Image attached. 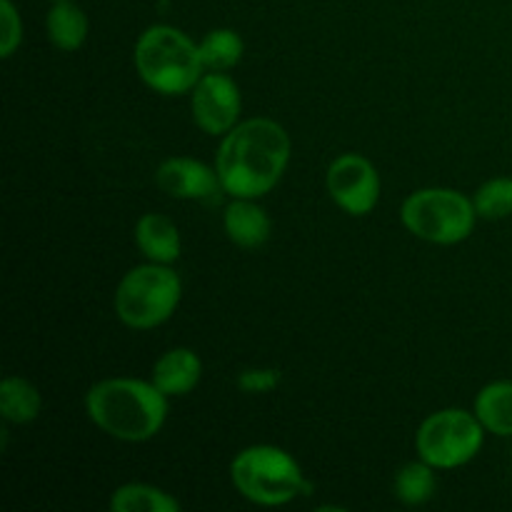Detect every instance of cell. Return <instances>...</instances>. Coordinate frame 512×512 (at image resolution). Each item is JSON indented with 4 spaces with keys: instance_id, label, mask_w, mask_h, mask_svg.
<instances>
[{
    "instance_id": "cell-1",
    "label": "cell",
    "mask_w": 512,
    "mask_h": 512,
    "mask_svg": "<svg viewBox=\"0 0 512 512\" xmlns=\"http://www.w3.org/2000/svg\"><path fill=\"white\" fill-rule=\"evenodd\" d=\"M288 163L290 138L270 118L240 120L215 153V170L230 198H263L280 183Z\"/></svg>"
},
{
    "instance_id": "cell-2",
    "label": "cell",
    "mask_w": 512,
    "mask_h": 512,
    "mask_svg": "<svg viewBox=\"0 0 512 512\" xmlns=\"http://www.w3.org/2000/svg\"><path fill=\"white\" fill-rule=\"evenodd\" d=\"M85 413L95 428L123 443H145L163 430L168 420V395L153 380L108 378L90 385Z\"/></svg>"
},
{
    "instance_id": "cell-3",
    "label": "cell",
    "mask_w": 512,
    "mask_h": 512,
    "mask_svg": "<svg viewBox=\"0 0 512 512\" xmlns=\"http://www.w3.org/2000/svg\"><path fill=\"white\" fill-rule=\"evenodd\" d=\"M133 63L140 80L160 95L190 93L205 75L198 43L180 28L163 23L140 33Z\"/></svg>"
},
{
    "instance_id": "cell-4",
    "label": "cell",
    "mask_w": 512,
    "mask_h": 512,
    "mask_svg": "<svg viewBox=\"0 0 512 512\" xmlns=\"http://www.w3.org/2000/svg\"><path fill=\"white\" fill-rule=\"evenodd\" d=\"M230 480L245 500L263 508H280L310 493L300 463L278 445H250L240 450L230 463Z\"/></svg>"
},
{
    "instance_id": "cell-5",
    "label": "cell",
    "mask_w": 512,
    "mask_h": 512,
    "mask_svg": "<svg viewBox=\"0 0 512 512\" xmlns=\"http://www.w3.org/2000/svg\"><path fill=\"white\" fill-rule=\"evenodd\" d=\"M183 298L180 275L170 265H135L115 288V315L133 330H153L168 323Z\"/></svg>"
},
{
    "instance_id": "cell-6",
    "label": "cell",
    "mask_w": 512,
    "mask_h": 512,
    "mask_svg": "<svg viewBox=\"0 0 512 512\" xmlns=\"http://www.w3.org/2000/svg\"><path fill=\"white\" fill-rule=\"evenodd\" d=\"M400 220L415 238L433 245H458L475 228L473 198L453 188H423L405 198Z\"/></svg>"
},
{
    "instance_id": "cell-7",
    "label": "cell",
    "mask_w": 512,
    "mask_h": 512,
    "mask_svg": "<svg viewBox=\"0 0 512 512\" xmlns=\"http://www.w3.org/2000/svg\"><path fill=\"white\" fill-rule=\"evenodd\" d=\"M483 423L478 415L460 408H445L428 415L415 435L418 458L435 470H455L478 458L485 445Z\"/></svg>"
},
{
    "instance_id": "cell-8",
    "label": "cell",
    "mask_w": 512,
    "mask_h": 512,
    "mask_svg": "<svg viewBox=\"0 0 512 512\" xmlns=\"http://www.w3.org/2000/svg\"><path fill=\"white\" fill-rule=\"evenodd\" d=\"M325 185L333 203L348 215H368L380 203V175L368 158L345 153L330 163Z\"/></svg>"
},
{
    "instance_id": "cell-9",
    "label": "cell",
    "mask_w": 512,
    "mask_h": 512,
    "mask_svg": "<svg viewBox=\"0 0 512 512\" xmlns=\"http://www.w3.org/2000/svg\"><path fill=\"white\" fill-rule=\"evenodd\" d=\"M243 98L240 88L228 73L208 70L190 90V113L195 125L208 135H225L240 123Z\"/></svg>"
},
{
    "instance_id": "cell-10",
    "label": "cell",
    "mask_w": 512,
    "mask_h": 512,
    "mask_svg": "<svg viewBox=\"0 0 512 512\" xmlns=\"http://www.w3.org/2000/svg\"><path fill=\"white\" fill-rule=\"evenodd\" d=\"M155 183L168 198L200 203H213L223 190L218 170L195 158H168L155 170Z\"/></svg>"
},
{
    "instance_id": "cell-11",
    "label": "cell",
    "mask_w": 512,
    "mask_h": 512,
    "mask_svg": "<svg viewBox=\"0 0 512 512\" xmlns=\"http://www.w3.org/2000/svg\"><path fill=\"white\" fill-rule=\"evenodd\" d=\"M200 378H203V363H200L198 353L190 348H173L160 355L153 365V375H150L155 388L168 398H183V395L193 393Z\"/></svg>"
},
{
    "instance_id": "cell-12",
    "label": "cell",
    "mask_w": 512,
    "mask_h": 512,
    "mask_svg": "<svg viewBox=\"0 0 512 512\" xmlns=\"http://www.w3.org/2000/svg\"><path fill=\"white\" fill-rule=\"evenodd\" d=\"M225 235L233 240L238 248L253 250L270 240L273 223H270L265 208L255 203V198H233L225 205L223 213Z\"/></svg>"
},
{
    "instance_id": "cell-13",
    "label": "cell",
    "mask_w": 512,
    "mask_h": 512,
    "mask_svg": "<svg viewBox=\"0 0 512 512\" xmlns=\"http://www.w3.org/2000/svg\"><path fill=\"white\" fill-rule=\"evenodd\" d=\"M135 245L150 263L173 265L180 258V230L168 215L145 213L135 223Z\"/></svg>"
},
{
    "instance_id": "cell-14",
    "label": "cell",
    "mask_w": 512,
    "mask_h": 512,
    "mask_svg": "<svg viewBox=\"0 0 512 512\" xmlns=\"http://www.w3.org/2000/svg\"><path fill=\"white\" fill-rule=\"evenodd\" d=\"M88 28V15L73 0H60V3L50 5L45 30H48L50 43L58 50L75 53V50L83 48L85 38H88Z\"/></svg>"
},
{
    "instance_id": "cell-15",
    "label": "cell",
    "mask_w": 512,
    "mask_h": 512,
    "mask_svg": "<svg viewBox=\"0 0 512 512\" xmlns=\"http://www.w3.org/2000/svg\"><path fill=\"white\" fill-rule=\"evenodd\" d=\"M473 413L488 433L512 438V380H495L475 395Z\"/></svg>"
},
{
    "instance_id": "cell-16",
    "label": "cell",
    "mask_w": 512,
    "mask_h": 512,
    "mask_svg": "<svg viewBox=\"0 0 512 512\" xmlns=\"http://www.w3.org/2000/svg\"><path fill=\"white\" fill-rule=\"evenodd\" d=\"M40 410H43V398L30 380L20 378V375H8L0 383V415L5 423H33Z\"/></svg>"
},
{
    "instance_id": "cell-17",
    "label": "cell",
    "mask_w": 512,
    "mask_h": 512,
    "mask_svg": "<svg viewBox=\"0 0 512 512\" xmlns=\"http://www.w3.org/2000/svg\"><path fill=\"white\" fill-rule=\"evenodd\" d=\"M110 510L113 512H178L180 503L163 488L148 483L120 485L110 495Z\"/></svg>"
},
{
    "instance_id": "cell-18",
    "label": "cell",
    "mask_w": 512,
    "mask_h": 512,
    "mask_svg": "<svg viewBox=\"0 0 512 512\" xmlns=\"http://www.w3.org/2000/svg\"><path fill=\"white\" fill-rule=\"evenodd\" d=\"M435 488H438L435 468L425 463V460L405 463L403 468L395 473L393 480L395 498L403 505H410V508H418V505H425L428 500H433Z\"/></svg>"
},
{
    "instance_id": "cell-19",
    "label": "cell",
    "mask_w": 512,
    "mask_h": 512,
    "mask_svg": "<svg viewBox=\"0 0 512 512\" xmlns=\"http://www.w3.org/2000/svg\"><path fill=\"white\" fill-rule=\"evenodd\" d=\"M205 70L228 73L243 60L245 43L233 28H215L198 43Z\"/></svg>"
},
{
    "instance_id": "cell-20",
    "label": "cell",
    "mask_w": 512,
    "mask_h": 512,
    "mask_svg": "<svg viewBox=\"0 0 512 512\" xmlns=\"http://www.w3.org/2000/svg\"><path fill=\"white\" fill-rule=\"evenodd\" d=\"M473 205L478 218L483 220H503L512 215V178L500 175L490 178L475 190Z\"/></svg>"
},
{
    "instance_id": "cell-21",
    "label": "cell",
    "mask_w": 512,
    "mask_h": 512,
    "mask_svg": "<svg viewBox=\"0 0 512 512\" xmlns=\"http://www.w3.org/2000/svg\"><path fill=\"white\" fill-rule=\"evenodd\" d=\"M0 30V58L8 60L23 43V20L13 0H0Z\"/></svg>"
},
{
    "instance_id": "cell-22",
    "label": "cell",
    "mask_w": 512,
    "mask_h": 512,
    "mask_svg": "<svg viewBox=\"0 0 512 512\" xmlns=\"http://www.w3.org/2000/svg\"><path fill=\"white\" fill-rule=\"evenodd\" d=\"M280 380H283V375L278 368H248L238 375V388L250 395H260L278 388Z\"/></svg>"
},
{
    "instance_id": "cell-23",
    "label": "cell",
    "mask_w": 512,
    "mask_h": 512,
    "mask_svg": "<svg viewBox=\"0 0 512 512\" xmlns=\"http://www.w3.org/2000/svg\"><path fill=\"white\" fill-rule=\"evenodd\" d=\"M48 3H60V0H48Z\"/></svg>"
}]
</instances>
